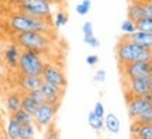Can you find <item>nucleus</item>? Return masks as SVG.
<instances>
[{
	"label": "nucleus",
	"instance_id": "obj_1",
	"mask_svg": "<svg viewBox=\"0 0 152 139\" xmlns=\"http://www.w3.org/2000/svg\"><path fill=\"white\" fill-rule=\"evenodd\" d=\"M9 27L16 32H26V31H37L48 35L51 32V23L48 18H39V17L28 16L26 13L17 11L9 17Z\"/></svg>",
	"mask_w": 152,
	"mask_h": 139
},
{
	"label": "nucleus",
	"instance_id": "obj_2",
	"mask_svg": "<svg viewBox=\"0 0 152 139\" xmlns=\"http://www.w3.org/2000/svg\"><path fill=\"white\" fill-rule=\"evenodd\" d=\"M115 58L120 65H127L138 60H152V49L144 48L128 38H121L115 47Z\"/></svg>",
	"mask_w": 152,
	"mask_h": 139
},
{
	"label": "nucleus",
	"instance_id": "obj_3",
	"mask_svg": "<svg viewBox=\"0 0 152 139\" xmlns=\"http://www.w3.org/2000/svg\"><path fill=\"white\" fill-rule=\"evenodd\" d=\"M14 42L21 49H31L37 52H47L51 48V38L47 34L37 31H26V32H17L14 37Z\"/></svg>",
	"mask_w": 152,
	"mask_h": 139
},
{
	"label": "nucleus",
	"instance_id": "obj_4",
	"mask_svg": "<svg viewBox=\"0 0 152 139\" xmlns=\"http://www.w3.org/2000/svg\"><path fill=\"white\" fill-rule=\"evenodd\" d=\"M44 66H45V59L41 52L31 51V49H21L20 60L17 66V69L20 70L21 75L41 76Z\"/></svg>",
	"mask_w": 152,
	"mask_h": 139
},
{
	"label": "nucleus",
	"instance_id": "obj_5",
	"mask_svg": "<svg viewBox=\"0 0 152 139\" xmlns=\"http://www.w3.org/2000/svg\"><path fill=\"white\" fill-rule=\"evenodd\" d=\"M123 83L127 97H144L152 91V73L134 79H123Z\"/></svg>",
	"mask_w": 152,
	"mask_h": 139
},
{
	"label": "nucleus",
	"instance_id": "obj_6",
	"mask_svg": "<svg viewBox=\"0 0 152 139\" xmlns=\"http://www.w3.org/2000/svg\"><path fill=\"white\" fill-rule=\"evenodd\" d=\"M18 11L26 13L28 16L39 17V18H51L52 10H51V4L45 3L42 0H27L23 4L18 6Z\"/></svg>",
	"mask_w": 152,
	"mask_h": 139
},
{
	"label": "nucleus",
	"instance_id": "obj_7",
	"mask_svg": "<svg viewBox=\"0 0 152 139\" xmlns=\"http://www.w3.org/2000/svg\"><path fill=\"white\" fill-rule=\"evenodd\" d=\"M58 106H51L47 103L39 104L37 108V111L34 114V124L37 125L38 128H47L51 124L54 122V118L58 112Z\"/></svg>",
	"mask_w": 152,
	"mask_h": 139
},
{
	"label": "nucleus",
	"instance_id": "obj_8",
	"mask_svg": "<svg viewBox=\"0 0 152 139\" xmlns=\"http://www.w3.org/2000/svg\"><path fill=\"white\" fill-rule=\"evenodd\" d=\"M152 70V60H138L127 65H121L123 79H134L140 76L148 75Z\"/></svg>",
	"mask_w": 152,
	"mask_h": 139
},
{
	"label": "nucleus",
	"instance_id": "obj_9",
	"mask_svg": "<svg viewBox=\"0 0 152 139\" xmlns=\"http://www.w3.org/2000/svg\"><path fill=\"white\" fill-rule=\"evenodd\" d=\"M42 80L49 82L55 86H59L62 89H65L66 84H68V80H66V76L64 73V70L58 68L56 65L51 63V62H45V66H44L42 70Z\"/></svg>",
	"mask_w": 152,
	"mask_h": 139
},
{
	"label": "nucleus",
	"instance_id": "obj_10",
	"mask_svg": "<svg viewBox=\"0 0 152 139\" xmlns=\"http://www.w3.org/2000/svg\"><path fill=\"white\" fill-rule=\"evenodd\" d=\"M149 106H151V103L145 97H128L127 111H128V117L131 118V121H135Z\"/></svg>",
	"mask_w": 152,
	"mask_h": 139
},
{
	"label": "nucleus",
	"instance_id": "obj_11",
	"mask_svg": "<svg viewBox=\"0 0 152 139\" xmlns=\"http://www.w3.org/2000/svg\"><path fill=\"white\" fill-rule=\"evenodd\" d=\"M1 55H3V60H4V63L7 65V68L17 69L18 60H20V55H21V48H20L16 42H11L4 47Z\"/></svg>",
	"mask_w": 152,
	"mask_h": 139
},
{
	"label": "nucleus",
	"instance_id": "obj_12",
	"mask_svg": "<svg viewBox=\"0 0 152 139\" xmlns=\"http://www.w3.org/2000/svg\"><path fill=\"white\" fill-rule=\"evenodd\" d=\"M42 83V77L41 76H28L21 75L20 80H18V87L23 93H28L31 90L39 89V86Z\"/></svg>",
	"mask_w": 152,
	"mask_h": 139
},
{
	"label": "nucleus",
	"instance_id": "obj_13",
	"mask_svg": "<svg viewBox=\"0 0 152 139\" xmlns=\"http://www.w3.org/2000/svg\"><path fill=\"white\" fill-rule=\"evenodd\" d=\"M124 38H128L130 41L138 44V45H141V47H144V48L152 49V32L135 31L134 34H131V35L124 37Z\"/></svg>",
	"mask_w": 152,
	"mask_h": 139
},
{
	"label": "nucleus",
	"instance_id": "obj_14",
	"mask_svg": "<svg viewBox=\"0 0 152 139\" xmlns=\"http://www.w3.org/2000/svg\"><path fill=\"white\" fill-rule=\"evenodd\" d=\"M142 17H145V11H144V0L141 1H131L128 4V10H127V18L137 21Z\"/></svg>",
	"mask_w": 152,
	"mask_h": 139
},
{
	"label": "nucleus",
	"instance_id": "obj_15",
	"mask_svg": "<svg viewBox=\"0 0 152 139\" xmlns=\"http://www.w3.org/2000/svg\"><path fill=\"white\" fill-rule=\"evenodd\" d=\"M21 97H23V91H11L10 94H7L6 97V108L7 111L13 114L17 110L21 108Z\"/></svg>",
	"mask_w": 152,
	"mask_h": 139
},
{
	"label": "nucleus",
	"instance_id": "obj_16",
	"mask_svg": "<svg viewBox=\"0 0 152 139\" xmlns=\"http://www.w3.org/2000/svg\"><path fill=\"white\" fill-rule=\"evenodd\" d=\"M103 121H104V128L107 129L109 132H111L113 135L120 132V127H121V125H120V119L115 114H113V112L106 114L103 118Z\"/></svg>",
	"mask_w": 152,
	"mask_h": 139
},
{
	"label": "nucleus",
	"instance_id": "obj_17",
	"mask_svg": "<svg viewBox=\"0 0 152 139\" xmlns=\"http://www.w3.org/2000/svg\"><path fill=\"white\" fill-rule=\"evenodd\" d=\"M39 90L42 91L45 97H49V96H62L65 89H62L59 86L52 84V83H49V82L42 80V83L39 86Z\"/></svg>",
	"mask_w": 152,
	"mask_h": 139
},
{
	"label": "nucleus",
	"instance_id": "obj_18",
	"mask_svg": "<svg viewBox=\"0 0 152 139\" xmlns=\"http://www.w3.org/2000/svg\"><path fill=\"white\" fill-rule=\"evenodd\" d=\"M20 129H21V125L10 115L9 122H7V128H6V138L7 139H20Z\"/></svg>",
	"mask_w": 152,
	"mask_h": 139
},
{
	"label": "nucleus",
	"instance_id": "obj_19",
	"mask_svg": "<svg viewBox=\"0 0 152 139\" xmlns=\"http://www.w3.org/2000/svg\"><path fill=\"white\" fill-rule=\"evenodd\" d=\"M21 108L24 111H27L28 114H31L34 115L35 111H37L38 108V104L34 101L31 97L28 96V93H23V97H21Z\"/></svg>",
	"mask_w": 152,
	"mask_h": 139
},
{
	"label": "nucleus",
	"instance_id": "obj_20",
	"mask_svg": "<svg viewBox=\"0 0 152 139\" xmlns=\"http://www.w3.org/2000/svg\"><path fill=\"white\" fill-rule=\"evenodd\" d=\"M10 115L14 118V119H16V121L20 124V125H26V124L34 122V117L31 115V114H28L27 111H24L23 108L17 110L16 112H13V114H10Z\"/></svg>",
	"mask_w": 152,
	"mask_h": 139
},
{
	"label": "nucleus",
	"instance_id": "obj_21",
	"mask_svg": "<svg viewBox=\"0 0 152 139\" xmlns=\"http://www.w3.org/2000/svg\"><path fill=\"white\" fill-rule=\"evenodd\" d=\"M132 139H152V124H140Z\"/></svg>",
	"mask_w": 152,
	"mask_h": 139
},
{
	"label": "nucleus",
	"instance_id": "obj_22",
	"mask_svg": "<svg viewBox=\"0 0 152 139\" xmlns=\"http://www.w3.org/2000/svg\"><path fill=\"white\" fill-rule=\"evenodd\" d=\"M87 124H89V127L92 129H94V131H102V129L104 128V121L103 118L97 117L94 112H90L89 114V118H87Z\"/></svg>",
	"mask_w": 152,
	"mask_h": 139
},
{
	"label": "nucleus",
	"instance_id": "obj_23",
	"mask_svg": "<svg viewBox=\"0 0 152 139\" xmlns=\"http://www.w3.org/2000/svg\"><path fill=\"white\" fill-rule=\"evenodd\" d=\"M137 31L152 32V17H142L135 21Z\"/></svg>",
	"mask_w": 152,
	"mask_h": 139
},
{
	"label": "nucleus",
	"instance_id": "obj_24",
	"mask_svg": "<svg viewBox=\"0 0 152 139\" xmlns=\"http://www.w3.org/2000/svg\"><path fill=\"white\" fill-rule=\"evenodd\" d=\"M120 30L123 32V37H128L131 34H134L137 31V25H135V21H132V20H124V21L121 23V25H120Z\"/></svg>",
	"mask_w": 152,
	"mask_h": 139
},
{
	"label": "nucleus",
	"instance_id": "obj_25",
	"mask_svg": "<svg viewBox=\"0 0 152 139\" xmlns=\"http://www.w3.org/2000/svg\"><path fill=\"white\" fill-rule=\"evenodd\" d=\"M34 135H35V125H34V122L21 125L20 139H34Z\"/></svg>",
	"mask_w": 152,
	"mask_h": 139
},
{
	"label": "nucleus",
	"instance_id": "obj_26",
	"mask_svg": "<svg viewBox=\"0 0 152 139\" xmlns=\"http://www.w3.org/2000/svg\"><path fill=\"white\" fill-rule=\"evenodd\" d=\"M68 20H69V17H68V13L64 10H59L54 17V27L55 28H62L65 27L66 24H68Z\"/></svg>",
	"mask_w": 152,
	"mask_h": 139
},
{
	"label": "nucleus",
	"instance_id": "obj_27",
	"mask_svg": "<svg viewBox=\"0 0 152 139\" xmlns=\"http://www.w3.org/2000/svg\"><path fill=\"white\" fill-rule=\"evenodd\" d=\"M90 7H92V1L90 0H82L79 4H76L75 10L79 16H86L90 11Z\"/></svg>",
	"mask_w": 152,
	"mask_h": 139
},
{
	"label": "nucleus",
	"instance_id": "obj_28",
	"mask_svg": "<svg viewBox=\"0 0 152 139\" xmlns=\"http://www.w3.org/2000/svg\"><path fill=\"white\" fill-rule=\"evenodd\" d=\"M138 124H152V104L135 119Z\"/></svg>",
	"mask_w": 152,
	"mask_h": 139
},
{
	"label": "nucleus",
	"instance_id": "obj_29",
	"mask_svg": "<svg viewBox=\"0 0 152 139\" xmlns=\"http://www.w3.org/2000/svg\"><path fill=\"white\" fill-rule=\"evenodd\" d=\"M28 96L31 97L38 106H39V104H42V103H45V96H44V93L39 90V89H35V90L28 91Z\"/></svg>",
	"mask_w": 152,
	"mask_h": 139
},
{
	"label": "nucleus",
	"instance_id": "obj_30",
	"mask_svg": "<svg viewBox=\"0 0 152 139\" xmlns=\"http://www.w3.org/2000/svg\"><path fill=\"white\" fill-rule=\"evenodd\" d=\"M83 42L86 44V45H89L90 48H99V47H100V39L94 37V34H93V35L83 37Z\"/></svg>",
	"mask_w": 152,
	"mask_h": 139
},
{
	"label": "nucleus",
	"instance_id": "obj_31",
	"mask_svg": "<svg viewBox=\"0 0 152 139\" xmlns=\"http://www.w3.org/2000/svg\"><path fill=\"white\" fill-rule=\"evenodd\" d=\"M47 132H45V139H59V132L58 129L54 127V124H51L49 127H47Z\"/></svg>",
	"mask_w": 152,
	"mask_h": 139
},
{
	"label": "nucleus",
	"instance_id": "obj_32",
	"mask_svg": "<svg viewBox=\"0 0 152 139\" xmlns=\"http://www.w3.org/2000/svg\"><path fill=\"white\" fill-rule=\"evenodd\" d=\"M106 76H107V73H106V70L104 69H97L96 70V73H94V82L96 83H104L106 82Z\"/></svg>",
	"mask_w": 152,
	"mask_h": 139
},
{
	"label": "nucleus",
	"instance_id": "obj_33",
	"mask_svg": "<svg viewBox=\"0 0 152 139\" xmlns=\"http://www.w3.org/2000/svg\"><path fill=\"white\" fill-rule=\"evenodd\" d=\"M93 112L97 115V117L100 118H104V115H106V111H104V106L102 101H97L96 104H94V108H93Z\"/></svg>",
	"mask_w": 152,
	"mask_h": 139
},
{
	"label": "nucleus",
	"instance_id": "obj_34",
	"mask_svg": "<svg viewBox=\"0 0 152 139\" xmlns=\"http://www.w3.org/2000/svg\"><path fill=\"white\" fill-rule=\"evenodd\" d=\"M82 32H83V37H86V35H93L94 32H93V24L90 21H86L83 23V25H82Z\"/></svg>",
	"mask_w": 152,
	"mask_h": 139
},
{
	"label": "nucleus",
	"instance_id": "obj_35",
	"mask_svg": "<svg viewBox=\"0 0 152 139\" xmlns=\"http://www.w3.org/2000/svg\"><path fill=\"white\" fill-rule=\"evenodd\" d=\"M61 98L62 96H49V97H45V103L47 104H51V106H61Z\"/></svg>",
	"mask_w": 152,
	"mask_h": 139
},
{
	"label": "nucleus",
	"instance_id": "obj_36",
	"mask_svg": "<svg viewBox=\"0 0 152 139\" xmlns=\"http://www.w3.org/2000/svg\"><path fill=\"white\" fill-rule=\"evenodd\" d=\"M144 11H145V17H152V1L144 0Z\"/></svg>",
	"mask_w": 152,
	"mask_h": 139
},
{
	"label": "nucleus",
	"instance_id": "obj_37",
	"mask_svg": "<svg viewBox=\"0 0 152 139\" xmlns=\"http://www.w3.org/2000/svg\"><path fill=\"white\" fill-rule=\"evenodd\" d=\"M86 63L89 66H93V65H97L99 63V56L97 55H89L86 58Z\"/></svg>",
	"mask_w": 152,
	"mask_h": 139
},
{
	"label": "nucleus",
	"instance_id": "obj_38",
	"mask_svg": "<svg viewBox=\"0 0 152 139\" xmlns=\"http://www.w3.org/2000/svg\"><path fill=\"white\" fill-rule=\"evenodd\" d=\"M138 127H140V124L137 122V121H132V124H131V127H130V134H131V136H134V135L137 134Z\"/></svg>",
	"mask_w": 152,
	"mask_h": 139
},
{
	"label": "nucleus",
	"instance_id": "obj_39",
	"mask_svg": "<svg viewBox=\"0 0 152 139\" xmlns=\"http://www.w3.org/2000/svg\"><path fill=\"white\" fill-rule=\"evenodd\" d=\"M42 1L48 3V4H51V6H58V4H62L64 0H42Z\"/></svg>",
	"mask_w": 152,
	"mask_h": 139
},
{
	"label": "nucleus",
	"instance_id": "obj_40",
	"mask_svg": "<svg viewBox=\"0 0 152 139\" xmlns=\"http://www.w3.org/2000/svg\"><path fill=\"white\" fill-rule=\"evenodd\" d=\"M11 4H16V6H20V4H23L24 1H27V0H9Z\"/></svg>",
	"mask_w": 152,
	"mask_h": 139
},
{
	"label": "nucleus",
	"instance_id": "obj_41",
	"mask_svg": "<svg viewBox=\"0 0 152 139\" xmlns=\"http://www.w3.org/2000/svg\"><path fill=\"white\" fill-rule=\"evenodd\" d=\"M128 1L131 3V1H141V0H128Z\"/></svg>",
	"mask_w": 152,
	"mask_h": 139
},
{
	"label": "nucleus",
	"instance_id": "obj_42",
	"mask_svg": "<svg viewBox=\"0 0 152 139\" xmlns=\"http://www.w3.org/2000/svg\"><path fill=\"white\" fill-rule=\"evenodd\" d=\"M0 134H1V128H0Z\"/></svg>",
	"mask_w": 152,
	"mask_h": 139
},
{
	"label": "nucleus",
	"instance_id": "obj_43",
	"mask_svg": "<svg viewBox=\"0 0 152 139\" xmlns=\"http://www.w3.org/2000/svg\"><path fill=\"white\" fill-rule=\"evenodd\" d=\"M147 1H152V0H147Z\"/></svg>",
	"mask_w": 152,
	"mask_h": 139
},
{
	"label": "nucleus",
	"instance_id": "obj_44",
	"mask_svg": "<svg viewBox=\"0 0 152 139\" xmlns=\"http://www.w3.org/2000/svg\"><path fill=\"white\" fill-rule=\"evenodd\" d=\"M3 139H7V138H6V136H4V138H3Z\"/></svg>",
	"mask_w": 152,
	"mask_h": 139
},
{
	"label": "nucleus",
	"instance_id": "obj_45",
	"mask_svg": "<svg viewBox=\"0 0 152 139\" xmlns=\"http://www.w3.org/2000/svg\"><path fill=\"white\" fill-rule=\"evenodd\" d=\"M151 73H152V70H151Z\"/></svg>",
	"mask_w": 152,
	"mask_h": 139
}]
</instances>
